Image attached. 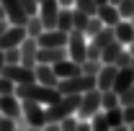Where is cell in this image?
I'll use <instances>...</instances> for the list:
<instances>
[{
	"label": "cell",
	"instance_id": "cell-19",
	"mask_svg": "<svg viewBox=\"0 0 134 131\" xmlns=\"http://www.w3.org/2000/svg\"><path fill=\"white\" fill-rule=\"evenodd\" d=\"M129 85H134V69L132 67H121L116 72V80H114V90L116 93H124Z\"/></svg>",
	"mask_w": 134,
	"mask_h": 131
},
{
	"label": "cell",
	"instance_id": "cell-14",
	"mask_svg": "<svg viewBox=\"0 0 134 131\" xmlns=\"http://www.w3.org/2000/svg\"><path fill=\"white\" fill-rule=\"evenodd\" d=\"M0 113L3 116H10V118H21V98L16 93L10 95H0Z\"/></svg>",
	"mask_w": 134,
	"mask_h": 131
},
{
	"label": "cell",
	"instance_id": "cell-26",
	"mask_svg": "<svg viewBox=\"0 0 134 131\" xmlns=\"http://www.w3.org/2000/svg\"><path fill=\"white\" fill-rule=\"evenodd\" d=\"M106 118H108L111 129H114V126H121V123H124V111H121V105H114V108H108V111H106Z\"/></svg>",
	"mask_w": 134,
	"mask_h": 131
},
{
	"label": "cell",
	"instance_id": "cell-42",
	"mask_svg": "<svg viewBox=\"0 0 134 131\" xmlns=\"http://www.w3.org/2000/svg\"><path fill=\"white\" fill-rule=\"evenodd\" d=\"M5 28H8V18H0V33L5 31Z\"/></svg>",
	"mask_w": 134,
	"mask_h": 131
},
{
	"label": "cell",
	"instance_id": "cell-40",
	"mask_svg": "<svg viewBox=\"0 0 134 131\" xmlns=\"http://www.w3.org/2000/svg\"><path fill=\"white\" fill-rule=\"evenodd\" d=\"M41 131H62V129H59V123H47Z\"/></svg>",
	"mask_w": 134,
	"mask_h": 131
},
{
	"label": "cell",
	"instance_id": "cell-1",
	"mask_svg": "<svg viewBox=\"0 0 134 131\" xmlns=\"http://www.w3.org/2000/svg\"><path fill=\"white\" fill-rule=\"evenodd\" d=\"M16 95L21 100L23 98H31V100H39L44 105H52L54 100L62 98L59 87H49V85H41V82H29V85H18L16 87Z\"/></svg>",
	"mask_w": 134,
	"mask_h": 131
},
{
	"label": "cell",
	"instance_id": "cell-44",
	"mask_svg": "<svg viewBox=\"0 0 134 131\" xmlns=\"http://www.w3.org/2000/svg\"><path fill=\"white\" fill-rule=\"evenodd\" d=\"M111 131H129V126H126V123H121V126H114Z\"/></svg>",
	"mask_w": 134,
	"mask_h": 131
},
{
	"label": "cell",
	"instance_id": "cell-38",
	"mask_svg": "<svg viewBox=\"0 0 134 131\" xmlns=\"http://www.w3.org/2000/svg\"><path fill=\"white\" fill-rule=\"evenodd\" d=\"M121 111H124V123L132 126L134 123V105H121Z\"/></svg>",
	"mask_w": 134,
	"mask_h": 131
},
{
	"label": "cell",
	"instance_id": "cell-49",
	"mask_svg": "<svg viewBox=\"0 0 134 131\" xmlns=\"http://www.w3.org/2000/svg\"><path fill=\"white\" fill-rule=\"evenodd\" d=\"M129 131H134V123H132V126H129Z\"/></svg>",
	"mask_w": 134,
	"mask_h": 131
},
{
	"label": "cell",
	"instance_id": "cell-35",
	"mask_svg": "<svg viewBox=\"0 0 134 131\" xmlns=\"http://www.w3.org/2000/svg\"><path fill=\"white\" fill-rule=\"evenodd\" d=\"M132 57H134L132 51H129V49H124L121 54H119V59L114 62V64H116L119 69H121V67H132Z\"/></svg>",
	"mask_w": 134,
	"mask_h": 131
},
{
	"label": "cell",
	"instance_id": "cell-3",
	"mask_svg": "<svg viewBox=\"0 0 134 131\" xmlns=\"http://www.w3.org/2000/svg\"><path fill=\"white\" fill-rule=\"evenodd\" d=\"M57 87H59L62 95H70V93H80V95H83L85 90L96 87V77L80 72V75H75V77H65V80H59V82H57Z\"/></svg>",
	"mask_w": 134,
	"mask_h": 131
},
{
	"label": "cell",
	"instance_id": "cell-31",
	"mask_svg": "<svg viewBox=\"0 0 134 131\" xmlns=\"http://www.w3.org/2000/svg\"><path fill=\"white\" fill-rule=\"evenodd\" d=\"M119 13H121V18H132L134 16V0H119Z\"/></svg>",
	"mask_w": 134,
	"mask_h": 131
},
{
	"label": "cell",
	"instance_id": "cell-16",
	"mask_svg": "<svg viewBox=\"0 0 134 131\" xmlns=\"http://www.w3.org/2000/svg\"><path fill=\"white\" fill-rule=\"evenodd\" d=\"M34 72H36V82H41V85H49V87H57L59 77H57V72H54V67H52V64L36 62Z\"/></svg>",
	"mask_w": 134,
	"mask_h": 131
},
{
	"label": "cell",
	"instance_id": "cell-6",
	"mask_svg": "<svg viewBox=\"0 0 134 131\" xmlns=\"http://www.w3.org/2000/svg\"><path fill=\"white\" fill-rule=\"evenodd\" d=\"M3 75L10 77L16 85L36 82V72H34V67H23V64H5V67H3Z\"/></svg>",
	"mask_w": 134,
	"mask_h": 131
},
{
	"label": "cell",
	"instance_id": "cell-48",
	"mask_svg": "<svg viewBox=\"0 0 134 131\" xmlns=\"http://www.w3.org/2000/svg\"><path fill=\"white\" fill-rule=\"evenodd\" d=\"M26 131H41V129H26Z\"/></svg>",
	"mask_w": 134,
	"mask_h": 131
},
{
	"label": "cell",
	"instance_id": "cell-33",
	"mask_svg": "<svg viewBox=\"0 0 134 131\" xmlns=\"http://www.w3.org/2000/svg\"><path fill=\"white\" fill-rule=\"evenodd\" d=\"M77 123H80V118L72 113V116H67V118L59 121V129H62V131H75V129H77Z\"/></svg>",
	"mask_w": 134,
	"mask_h": 131
},
{
	"label": "cell",
	"instance_id": "cell-51",
	"mask_svg": "<svg viewBox=\"0 0 134 131\" xmlns=\"http://www.w3.org/2000/svg\"><path fill=\"white\" fill-rule=\"evenodd\" d=\"M129 21H132V23H134V16H132V18H129Z\"/></svg>",
	"mask_w": 134,
	"mask_h": 131
},
{
	"label": "cell",
	"instance_id": "cell-21",
	"mask_svg": "<svg viewBox=\"0 0 134 131\" xmlns=\"http://www.w3.org/2000/svg\"><path fill=\"white\" fill-rule=\"evenodd\" d=\"M88 121H90V129H93V131H111V123H108V118H106V111H103V108L96 111Z\"/></svg>",
	"mask_w": 134,
	"mask_h": 131
},
{
	"label": "cell",
	"instance_id": "cell-27",
	"mask_svg": "<svg viewBox=\"0 0 134 131\" xmlns=\"http://www.w3.org/2000/svg\"><path fill=\"white\" fill-rule=\"evenodd\" d=\"M100 28H103V21H100L98 16H90V21H88V26H85V31H83V33L88 36V39H93V36H96Z\"/></svg>",
	"mask_w": 134,
	"mask_h": 131
},
{
	"label": "cell",
	"instance_id": "cell-15",
	"mask_svg": "<svg viewBox=\"0 0 134 131\" xmlns=\"http://www.w3.org/2000/svg\"><path fill=\"white\" fill-rule=\"evenodd\" d=\"M116 72H119L116 64H103L100 72L96 75V87L98 90H111L114 87V80H116Z\"/></svg>",
	"mask_w": 134,
	"mask_h": 131
},
{
	"label": "cell",
	"instance_id": "cell-29",
	"mask_svg": "<svg viewBox=\"0 0 134 131\" xmlns=\"http://www.w3.org/2000/svg\"><path fill=\"white\" fill-rule=\"evenodd\" d=\"M100 67H103V62H100V59H85V62H83V72L96 77V75L100 72Z\"/></svg>",
	"mask_w": 134,
	"mask_h": 131
},
{
	"label": "cell",
	"instance_id": "cell-53",
	"mask_svg": "<svg viewBox=\"0 0 134 131\" xmlns=\"http://www.w3.org/2000/svg\"><path fill=\"white\" fill-rule=\"evenodd\" d=\"M39 3H41V0H39Z\"/></svg>",
	"mask_w": 134,
	"mask_h": 131
},
{
	"label": "cell",
	"instance_id": "cell-43",
	"mask_svg": "<svg viewBox=\"0 0 134 131\" xmlns=\"http://www.w3.org/2000/svg\"><path fill=\"white\" fill-rule=\"evenodd\" d=\"M3 67H5V54H3V49H0V75H3Z\"/></svg>",
	"mask_w": 134,
	"mask_h": 131
},
{
	"label": "cell",
	"instance_id": "cell-7",
	"mask_svg": "<svg viewBox=\"0 0 134 131\" xmlns=\"http://www.w3.org/2000/svg\"><path fill=\"white\" fill-rule=\"evenodd\" d=\"M26 26H16V23H8V28L0 33V49H10V46H21V41L26 39Z\"/></svg>",
	"mask_w": 134,
	"mask_h": 131
},
{
	"label": "cell",
	"instance_id": "cell-5",
	"mask_svg": "<svg viewBox=\"0 0 134 131\" xmlns=\"http://www.w3.org/2000/svg\"><path fill=\"white\" fill-rule=\"evenodd\" d=\"M100 93L98 87H90V90H85L83 98H80V105H77V118H90V116L96 113V111H100Z\"/></svg>",
	"mask_w": 134,
	"mask_h": 131
},
{
	"label": "cell",
	"instance_id": "cell-8",
	"mask_svg": "<svg viewBox=\"0 0 134 131\" xmlns=\"http://www.w3.org/2000/svg\"><path fill=\"white\" fill-rule=\"evenodd\" d=\"M59 0H41L39 3V18L44 28H57V16H59Z\"/></svg>",
	"mask_w": 134,
	"mask_h": 131
},
{
	"label": "cell",
	"instance_id": "cell-34",
	"mask_svg": "<svg viewBox=\"0 0 134 131\" xmlns=\"http://www.w3.org/2000/svg\"><path fill=\"white\" fill-rule=\"evenodd\" d=\"M119 105H134V85H129L124 93H119Z\"/></svg>",
	"mask_w": 134,
	"mask_h": 131
},
{
	"label": "cell",
	"instance_id": "cell-11",
	"mask_svg": "<svg viewBox=\"0 0 134 131\" xmlns=\"http://www.w3.org/2000/svg\"><path fill=\"white\" fill-rule=\"evenodd\" d=\"M67 36L70 31H62V28H44L36 41L39 46H67Z\"/></svg>",
	"mask_w": 134,
	"mask_h": 131
},
{
	"label": "cell",
	"instance_id": "cell-20",
	"mask_svg": "<svg viewBox=\"0 0 134 131\" xmlns=\"http://www.w3.org/2000/svg\"><path fill=\"white\" fill-rule=\"evenodd\" d=\"M124 49H126V46H124L121 41H116V39H114V41H111L106 49L100 51V62H103V64H114V62L119 59V54H121Z\"/></svg>",
	"mask_w": 134,
	"mask_h": 131
},
{
	"label": "cell",
	"instance_id": "cell-46",
	"mask_svg": "<svg viewBox=\"0 0 134 131\" xmlns=\"http://www.w3.org/2000/svg\"><path fill=\"white\" fill-rule=\"evenodd\" d=\"M0 18H5V10H3V5H0Z\"/></svg>",
	"mask_w": 134,
	"mask_h": 131
},
{
	"label": "cell",
	"instance_id": "cell-12",
	"mask_svg": "<svg viewBox=\"0 0 134 131\" xmlns=\"http://www.w3.org/2000/svg\"><path fill=\"white\" fill-rule=\"evenodd\" d=\"M96 16L103 21V26H111V28H114L119 21H121L119 5H116V3H111V0H108V3H100V5H98V10H96Z\"/></svg>",
	"mask_w": 134,
	"mask_h": 131
},
{
	"label": "cell",
	"instance_id": "cell-50",
	"mask_svg": "<svg viewBox=\"0 0 134 131\" xmlns=\"http://www.w3.org/2000/svg\"><path fill=\"white\" fill-rule=\"evenodd\" d=\"M132 69H134V57H132Z\"/></svg>",
	"mask_w": 134,
	"mask_h": 131
},
{
	"label": "cell",
	"instance_id": "cell-10",
	"mask_svg": "<svg viewBox=\"0 0 134 131\" xmlns=\"http://www.w3.org/2000/svg\"><path fill=\"white\" fill-rule=\"evenodd\" d=\"M21 64L23 67H36V57H39V41L34 39V36H26L23 41H21Z\"/></svg>",
	"mask_w": 134,
	"mask_h": 131
},
{
	"label": "cell",
	"instance_id": "cell-18",
	"mask_svg": "<svg viewBox=\"0 0 134 131\" xmlns=\"http://www.w3.org/2000/svg\"><path fill=\"white\" fill-rule=\"evenodd\" d=\"M67 57V46H39V62H44V64H54V62H59V59H65Z\"/></svg>",
	"mask_w": 134,
	"mask_h": 131
},
{
	"label": "cell",
	"instance_id": "cell-13",
	"mask_svg": "<svg viewBox=\"0 0 134 131\" xmlns=\"http://www.w3.org/2000/svg\"><path fill=\"white\" fill-rule=\"evenodd\" d=\"M54 72H57V77L59 80H65V77H75V75H80L83 72V64L80 62H75V59H70V57H65V59H59V62H54Z\"/></svg>",
	"mask_w": 134,
	"mask_h": 131
},
{
	"label": "cell",
	"instance_id": "cell-39",
	"mask_svg": "<svg viewBox=\"0 0 134 131\" xmlns=\"http://www.w3.org/2000/svg\"><path fill=\"white\" fill-rule=\"evenodd\" d=\"M75 131H93V129H90V121H88V118H80V123H77Z\"/></svg>",
	"mask_w": 134,
	"mask_h": 131
},
{
	"label": "cell",
	"instance_id": "cell-9",
	"mask_svg": "<svg viewBox=\"0 0 134 131\" xmlns=\"http://www.w3.org/2000/svg\"><path fill=\"white\" fill-rule=\"evenodd\" d=\"M0 5H3V10H5V18H8V23L26 26V21H29V13L23 10L21 0H0Z\"/></svg>",
	"mask_w": 134,
	"mask_h": 131
},
{
	"label": "cell",
	"instance_id": "cell-37",
	"mask_svg": "<svg viewBox=\"0 0 134 131\" xmlns=\"http://www.w3.org/2000/svg\"><path fill=\"white\" fill-rule=\"evenodd\" d=\"M21 5H23V10L29 16H36L39 13V0H21Z\"/></svg>",
	"mask_w": 134,
	"mask_h": 131
},
{
	"label": "cell",
	"instance_id": "cell-22",
	"mask_svg": "<svg viewBox=\"0 0 134 131\" xmlns=\"http://www.w3.org/2000/svg\"><path fill=\"white\" fill-rule=\"evenodd\" d=\"M41 31H44V23H41L39 13H36V16H29V21H26V33H29V36H34V39H39V36H41Z\"/></svg>",
	"mask_w": 134,
	"mask_h": 131
},
{
	"label": "cell",
	"instance_id": "cell-30",
	"mask_svg": "<svg viewBox=\"0 0 134 131\" xmlns=\"http://www.w3.org/2000/svg\"><path fill=\"white\" fill-rule=\"evenodd\" d=\"M16 82L10 80V77H5V75H0V95H10V93H16Z\"/></svg>",
	"mask_w": 134,
	"mask_h": 131
},
{
	"label": "cell",
	"instance_id": "cell-2",
	"mask_svg": "<svg viewBox=\"0 0 134 131\" xmlns=\"http://www.w3.org/2000/svg\"><path fill=\"white\" fill-rule=\"evenodd\" d=\"M21 113L26 118L29 129H44V126H47V105L39 103V100L23 98L21 100Z\"/></svg>",
	"mask_w": 134,
	"mask_h": 131
},
{
	"label": "cell",
	"instance_id": "cell-17",
	"mask_svg": "<svg viewBox=\"0 0 134 131\" xmlns=\"http://www.w3.org/2000/svg\"><path fill=\"white\" fill-rule=\"evenodd\" d=\"M114 39L116 41H121L124 46H129L134 39V23L129 21V18H121L116 26H114Z\"/></svg>",
	"mask_w": 134,
	"mask_h": 131
},
{
	"label": "cell",
	"instance_id": "cell-23",
	"mask_svg": "<svg viewBox=\"0 0 134 131\" xmlns=\"http://www.w3.org/2000/svg\"><path fill=\"white\" fill-rule=\"evenodd\" d=\"M103 95H100V108L103 111H108V108H114V105H119V93L111 87V90H100Z\"/></svg>",
	"mask_w": 134,
	"mask_h": 131
},
{
	"label": "cell",
	"instance_id": "cell-28",
	"mask_svg": "<svg viewBox=\"0 0 134 131\" xmlns=\"http://www.w3.org/2000/svg\"><path fill=\"white\" fill-rule=\"evenodd\" d=\"M72 8H77V10H83L88 16H96V10H98V3L96 0H75V5Z\"/></svg>",
	"mask_w": 134,
	"mask_h": 131
},
{
	"label": "cell",
	"instance_id": "cell-52",
	"mask_svg": "<svg viewBox=\"0 0 134 131\" xmlns=\"http://www.w3.org/2000/svg\"><path fill=\"white\" fill-rule=\"evenodd\" d=\"M16 131H21V129H16Z\"/></svg>",
	"mask_w": 134,
	"mask_h": 131
},
{
	"label": "cell",
	"instance_id": "cell-36",
	"mask_svg": "<svg viewBox=\"0 0 134 131\" xmlns=\"http://www.w3.org/2000/svg\"><path fill=\"white\" fill-rule=\"evenodd\" d=\"M0 131H16V118L0 116Z\"/></svg>",
	"mask_w": 134,
	"mask_h": 131
},
{
	"label": "cell",
	"instance_id": "cell-41",
	"mask_svg": "<svg viewBox=\"0 0 134 131\" xmlns=\"http://www.w3.org/2000/svg\"><path fill=\"white\" fill-rule=\"evenodd\" d=\"M59 5H62V8H72V5H75V0H59Z\"/></svg>",
	"mask_w": 134,
	"mask_h": 131
},
{
	"label": "cell",
	"instance_id": "cell-47",
	"mask_svg": "<svg viewBox=\"0 0 134 131\" xmlns=\"http://www.w3.org/2000/svg\"><path fill=\"white\" fill-rule=\"evenodd\" d=\"M96 3H98V5H100V3H108V0H96Z\"/></svg>",
	"mask_w": 134,
	"mask_h": 131
},
{
	"label": "cell",
	"instance_id": "cell-45",
	"mask_svg": "<svg viewBox=\"0 0 134 131\" xmlns=\"http://www.w3.org/2000/svg\"><path fill=\"white\" fill-rule=\"evenodd\" d=\"M126 49H129V51H132V54H134V39H132V44H129V46H126Z\"/></svg>",
	"mask_w": 134,
	"mask_h": 131
},
{
	"label": "cell",
	"instance_id": "cell-54",
	"mask_svg": "<svg viewBox=\"0 0 134 131\" xmlns=\"http://www.w3.org/2000/svg\"><path fill=\"white\" fill-rule=\"evenodd\" d=\"M0 116H3V113H0Z\"/></svg>",
	"mask_w": 134,
	"mask_h": 131
},
{
	"label": "cell",
	"instance_id": "cell-25",
	"mask_svg": "<svg viewBox=\"0 0 134 131\" xmlns=\"http://www.w3.org/2000/svg\"><path fill=\"white\" fill-rule=\"evenodd\" d=\"M88 21H90V16H88V13L77 10V8H72V28H77V31H85ZM72 28H70V31H72Z\"/></svg>",
	"mask_w": 134,
	"mask_h": 131
},
{
	"label": "cell",
	"instance_id": "cell-32",
	"mask_svg": "<svg viewBox=\"0 0 134 131\" xmlns=\"http://www.w3.org/2000/svg\"><path fill=\"white\" fill-rule=\"evenodd\" d=\"M5 54V64H21V49L18 46H10V49L3 51Z\"/></svg>",
	"mask_w": 134,
	"mask_h": 131
},
{
	"label": "cell",
	"instance_id": "cell-24",
	"mask_svg": "<svg viewBox=\"0 0 134 131\" xmlns=\"http://www.w3.org/2000/svg\"><path fill=\"white\" fill-rule=\"evenodd\" d=\"M57 28H62V31H70V28H72V8H59Z\"/></svg>",
	"mask_w": 134,
	"mask_h": 131
},
{
	"label": "cell",
	"instance_id": "cell-4",
	"mask_svg": "<svg viewBox=\"0 0 134 131\" xmlns=\"http://www.w3.org/2000/svg\"><path fill=\"white\" fill-rule=\"evenodd\" d=\"M67 57L75 59V62H80V64L88 57V36L83 31H77V28H72L70 36H67Z\"/></svg>",
	"mask_w": 134,
	"mask_h": 131
}]
</instances>
